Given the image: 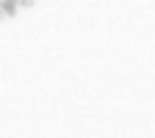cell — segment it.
<instances>
[{
	"label": "cell",
	"mask_w": 155,
	"mask_h": 138,
	"mask_svg": "<svg viewBox=\"0 0 155 138\" xmlns=\"http://www.w3.org/2000/svg\"><path fill=\"white\" fill-rule=\"evenodd\" d=\"M4 2H15V4H18V0H4Z\"/></svg>",
	"instance_id": "4"
},
{
	"label": "cell",
	"mask_w": 155,
	"mask_h": 138,
	"mask_svg": "<svg viewBox=\"0 0 155 138\" xmlns=\"http://www.w3.org/2000/svg\"><path fill=\"white\" fill-rule=\"evenodd\" d=\"M4 17H6V13H4L2 9H0V21H2V18H4Z\"/></svg>",
	"instance_id": "3"
},
{
	"label": "cell",
	"mask_w": 155,
	"mask_h": 138,
	"mask_svg": "<svg viewBox=\"0 0 155 138\" xmlns=\"http://www.w3.org/2000/svg\"><path fill=\"white\" fill-rule=\"evenodd\" d=\"M18 6H22V8H31V6H33V0H18Z\"/></svg>",
	"instance_id": "2"
},
{
	"label": "cell",
	"mask_w": 155,
	"mask_h": 138,
	"mask_svg": "<svg viewBox=\"0 0 155 138\" xmlns=\"http://www.w3.org/2000/svg\"><path fill=\"white\" fill-rule=\"evenodd\" d=\"M0 9H2L6 15H9V17L17 15V4L15 2H4V0H0Z\"/></svg>",
	"instance_id": "1"
}]
</instances>
